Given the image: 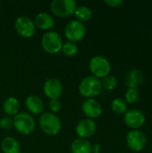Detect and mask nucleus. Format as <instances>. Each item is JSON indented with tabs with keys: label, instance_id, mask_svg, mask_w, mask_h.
I'll list each match as a JSON object with an SVG mask.
<instances>
[{
	"label": "nucleus",
	"instance_id": "f257e3e1",
	"mask_svg": "<svg viewBox=\"0 0 152 153\" xmlns=\"http://www.w3.org/2000/svg\"><path fill=\"white\" fill-rule=\"evenodd\" d=\"M102 83L100 79L89 75L84 77L79 84V91L82 97L92 99L99 96L102 91Z\"/></svg>",
	"mask_w": 152,
	"mask_h": 153
},
{
	"label": "nucleus",
	"instance_id": "f03ea898",
	"mask_svg": "<svg viewBox=\"0 0 152 153\" xmlns=\"http://www.w3.org/2000/svg\"><path fill=\"white\" fill-rule=\"evenodd\" d=\"M39 127L47 135H56L61 130V121L56 115L51 112L41 114L39 120Z\"/></svg>",
	"mask_w": 152,
	"mask_h": 153
},
{
	"label": "nucleus",
	"instance_id": "7ed1b4c3",
	"mask_svg": "<svg viewBox=\"0 0 152 153\" xmlns=\"http://www.w3.org/2000/svg\"><path fill=\"white\" fill-rule=\"evenodd\" d=\"M89 68L93 76L100 79L109 75L111 71V65L105 56H95L90 60Z\"/></svg>",
	"mask_w": 152,
	"mask_h": 153
},
{
	"label": "nucleus",
	"instance_id": "20e7f679",
	"mask_svg": "<svg viewBox=\"0 0 152 153\" xmlns=\"http://www.w3.org/2000/svg\"><path fill=\"white\" fill-rule=\"evenodd\" d=\"M63 40L56 31H47L41 38V47L48 54H56L61 51Z\"/></svg>",
	"mask_w": 152,
	"mask_h": 153
},
{
	"label": "nucleus",
	"instance_id": "39448f33",
	"mask_svg": "<svg viewBox=\"0 0 152 153\" xmlns=\"http://www.w3.org/2000/svg\"><path fill=\"white\" fill-rule=\"evenodd\" d=\"M13 127L22 134H30L35 129V120L34 118L26 112H21L14 116Z\"/></svg>",
	"mask_w": 152,
	"mask_h": 153
},
{
	"label": "nucleus",
	"instance_id": "423d86ee",
	"mask_svg": "<svg viewBox=\"0 0 152 153\" xmlns=\"http://www.w3.org/2000/svg\"><path fill=\"white\" fill-rule=\"evenodd\" d=\"M126 144L133 152H142L147 145V136L139 129L131 130L126 135Z\"/></svg>",
	"mask_w": 152,
	"mask_h": 153
},
{
	"label": "nucleus",
	"instance_id": "0eeeda50",
	"mask_svg": "<svg viewBox=\"0 0 152 153\" xmlns=\"http://www.w3.org/2000/svg\"><path fill=\"white\" fill-rule=\"evenodd\" d=\"M77 4L74 0H54L50 8L52 13L58 17H68L74 13Z\"/></svg>",
	"mask_w": 152,
	"mask_h": 153
},
{
	"label": "nucleus",
	"instance_id": "6e6552de",
	"mask_svg": "<svg viewBox=\"0 0 152 153\" xmlns=\"http://www.w3.org/2000/svg\"><path fill=\"white\" fill-rule=\"evenodd\" d=\"M86 33V29L85 26L82 22L77 21V20H73L69 22L65 29V35L69 39L70 42H78L81 41Z\"/></svg>",
	"mask_w": 152,
	"mask_h": 153
},
{
	"label": "nucleus",
	"instance_id": "1a4fd4ad",
	"mask_svg": "<svg viewBox=\"0 0 152 153\" xmlns=\"http://www.w3.org/2000/svg\"><path fill=\"white\" fill-rule=\"evenodd\" d=\"M14 28L16 32L23 38H31L36 31L34 22L28 16H20L15 20Z\"/></svg>",
	"mask_w": 152,
	"mask_h": 153
},
{
	"label": "nucleus",
	"instance_id": "9d476101",
	"mask_svg": "<svg viewBox=\"0 0 152 153\" xmlns=\"http://www.w3.org/2000/svg\"><path fill=\"white\" fill-rule=\"evenodd\" d=\"M124 122L126 126L133 129L141 128L146 122L145 114L140 109L132 108L127 110L124 116Z\"/></svg>",
	"mask_w": 152,
	"mask_h": 153
},
{
	"label": "nucleus",
	"instance_id": "9b49d317",
	"mask_svg": "<svg viewBox=\"0 0 152 153\" xmlns=\"http://www.w3.org/2000/svg\"><path fill=\"white\" fill-rule=\"evenodd\" d=\"M44 93L50 100H58L63 93V85L56 78L47 79L43 86Z\"/></svg>",
	"mask_w": 152,
	"mask_h": 153
},
{
	"label": "nucleus",
	"instance_id": "f8f14e48",
	"mask_svg": "<svg viewBox=\"0 0 152 153\" xmlns=\"http://www.w3.org/2000/svg\"><path fill=\"white\" fill-rule=\"evenodd\" d=\"M82 113L89 119H95L101 116L102 107L99 101L94 99H87L82 106Z\"/></svg>",
	"mask_w": 152,
	"mask_h": 153
},
{
	"label": "nucleus",
	"instance_id": "ddd939ff",
	"mask_svg": "<svg viewBox=\"0 0 152 153\" xmlns=\"http://www.w3.org/2000/svg\"><path fill=\"white\" fill-rule=\"evenodd\" d=\"M97 130L96 123L92 119H83L76 126V134L82 139H88L94 135Z\"/></svg>",
	"mask_w": 152,
	"mask_h": 153
},
{
	"label": "nucleus",
	"instance_id": "4468645a",
	"mask_svg": "<svg viewBox=\"0 0 152 153\" xmlns=\"http://www.w3.org/2000/svg\"><path fill=\"white\" fill-rule=\"evenodd\" d=\"M144 82V74L143 73L137 68H133L128 71L125 77V85L128 88L138 89Z\"/></svg>",
	"mask_w": 152,
	"mask_h": 153
},
{
	"label": "nucleus",
	"instance_id": "2eb2a0df",
	"mask_svg": "<svg viewBox=\"0 0 152 153\" xmlns=\"http://www.w3.org/2000/svg\"><path fill=\"white\" fill-rule=\"evenodd\" d=\"M33 22L35 23V26L40 30H49L54 26L53 17L49 13L45 12L39 13Z\"/></svg>",
	"mask_w": 152,
	"mask_h": 153
},
{
	"label": "nucleus",
	"instance_id": "dca6fc26",
	"mask_svg": "<svg viewBox=\"0 0 152 153\" xmlns=\"http://www.w3.org/2000/svg\"><path fill=\"white\" fill-rule=\"evenodd\" d=\"M25 105L26 108H28V110L35 115H39L41 114L44 108V104L42 100L35 95H30L26 99L25 101Z\"/></svg>",
	"mask_w": 152,
	"mask_h": 153
},
{
	"label": "nucleus",
	"instance_id": "f3484780",
	"mask_svg": "<svg viewBox=\"0 0 152 153\" xmlns=\"http://www.w3.org/2000/svg\"><path fill=\"white\" fill-rule=\"evenodd\" d=\"M72 153H92V145L87 139L78 138L71 144Z\"/></svg>",
	"mask_w": 152,
	"mask_h": 153
},
{
	"label": "nucleus",
	"instance_id": "a211bd4d",
	"mask_svg": "<svg viewBox=\"0 0 152 153\" xmlns=\"http://www.w3.org/2000/svg\"><path fill=\"white\" fill-rule=\"evenodd\" d=\"M1 150L4 153H20V144L13 137H5L1 143Z\"/></svg>",
	"mask_w": 152,
	"mask_h": 153
},
{
	"label": "nucleus",
	"instance_id": "6ab92c4d",
	"mask_svg": "<svg viewBox=\"0 0 152 153\" xmlns=\"http://www.w3.org/2000/svg\"><path fill=\"white\" fill-rule=\"evenodd\" d=\"M4 111L8 116H15L18 114L20 109V103L16 98L9 97L7 98L3 105Z\"/></svg>",
	"mask_w": 152,
	"mask_h": 153
},
{
	"label": "nucleus",
	"instance_id": "aec40b11",
	"mask_svg": "<svg viewBox=\"0 0 152 153\" xmlns=\"http://www.w3.org/2000/svg\"><path fill=\"white\" fill-rule=\"evenodd\" d=\"M74 14L77 18V21L83 23V22H88L91 19L92 11L90 7H88L86 5H81V6L76 7Z\"/></svg>",
	"mask_w": 152,
	"mask_h": 153
},
{
	"label": "nucleus",
	"instance_id": "412c9836",
	"mask_svg": "<svg viewBox=\"0 0 152 153\" xmlns=\"http://www.w3.org/2000/svg\"><path fill=\"white\" fill-rule=\"evenodd\" d=\"M112 110L116 114H125L127 111V103L121 98L115 99L111 103Z\"/></svg>",
	"mask_w": 152,
	"mask_h": 153
},
{
	"label": "nucleus",
	"instance_id": "4be33fe9",
	"mask_svg": "<svg viewBox=\"0 0 152 153\" xmlns=\"http://www.w3.org/2000/svg\"><path fill=\"white\" fill-rule=\"evenodd\" d=\"M61 51L63 52V54L65 56H66L68 57H73L78 53V48L75 43L67 41L65 43H63Z\"/></svg>",
	"mask_w": 152,
	"mask_h": 153
},
{
	"label": "nucleus",
	"instance_id": "5701e85b",
	"mask_svg": "<svg viewBox=\"0 0 152 153\" xmlns=\"http://www.w3.org/2000/svg\"><path fill=\"white\" fill-rule=\"evenodd\" d=\"M140 99V92L138 89L133 88H128L125 94V100L126 103L129 104H134L136 103Z\"/></svg>",
	"mask_w": 152,
	"mask_h": 153
},
{
	"label": "nucleus",
	"instance_id": "b1692460",
	"mask_svg": "<svg viewBox=\"0 0 152 153\" xmlns=\"http://www.w3.org/2000/svg\"><path fill=\"white\" fill-rule=\"evenodd\" d=\"M117 79L114 75H108L105 78H103V81L101 82L102 83V88H104L107 91H112L116 89L117 86Z\"/></svg>",
	"mask_w": 152,
	"mask_h": 153
},
{
	"label": "nucleus",
	"instance_id": "393cba45",
	"mask_svg": "<svg viewBox=\"0 0 152 153\" xmlns=\"http://www.w3.org/2000/svg\"><path fill=\"white\" fill-rule=\"evenodd\" d=\"M0 127L4 130H9L12 127H13V119L9 117H3L0 119Z\"/></svg>",
	"mask_w": 152,
	"mask_h": 153
},
{
	"label": "nucleus",
	"instance_id": "a878e982",
	"mask_svg": "<svg viewBox=\"0 0 152 153\" xmlns=\"http://www.w3.org/2000/svg\"><path fill=\"white\" fill-rule=\"evenodd\" d=\"M48 106H49L50 110L53 113H56V112L60 111V109L62 108V104L59 100H50Z\"/></svg>",
	"mask_w": 152,
	"mask_h": 153
},
{
	"label": "nucleus",
	"instance_id": "bb28decb",
	"mask_svg": "<svg viewBox=\"0 0 152 153\" xmlns=\"http://www.w3.org/2000/svg\"><path fill=\"white\" fill-rule=\"evenodd\" d=\"M123 3L124 2L122 0H106L105 1L106 4H108L110 7H114V8L121 6L123 4Z\"/></svg>",
	"mask_w": 152,
	"mask_h": 153
},
{
	"label": "nucleus",
	"instance_id": "cd10ccee",
	"mask_svg": "<svg viewBox=\"0 0 152 153\" xmlns=\"http://www.w3.org/2000/svg\"><path fill=\"white\" fill-rule=\"evenodd\" d=\"M93 153H99V152H93Z\"/></svg>",
	"mask_w": 152,
	"mask_h": 153
}]
</instances>
